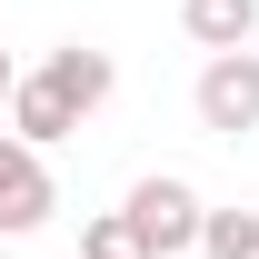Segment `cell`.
<instances>
[{"label": "cell", "mask_w": 259, "mask_h": 259, "mask_svg": "<svg viewBox=\"0 0 259 259\" xmlns=\"http://www.w3.org/2000/svg\"><path fill=\"white\" fill-rule=\"evenodd\" d=\"M120 209H130V229H140V249H150V259H180V249H199V190H190V180L150 169V180H140Z\"/></svg>", "instance_id": "cell-1"}, {"label": "cell", "mask_w": 259, "mask_h": 259, "mask_svg": "<svg viewBox=\"0 0 259 259\" xmlns=\"http://www.w3.org/2000/svg\"><path fill=\"white\" fill-rule=\"evenodd\" d=\"M199 130H220V140H249L259 130V50H209L199 70Z\"/></svg>", "instance_id": "cell-2"}, {"label": "cell", "mask_w": 259, "mask_h": 259, "mask_svg": "<svg viewBox=\"0 0 259 259\" xmlns=\"http://www.w3.org/2000/svg\"><path fill=\"white\" fill-rule=\"evenodd\" d=\"M60 209V180H50V160H40L20 130H0V229H40Z\"/></svg>", "instance_id": "cell-3"}, {"label": "cell", "mask_w": 259, "mask_h": 259, "mask_svg": "<svg viewBox=\"0 0 259 259\" xmlns=\"http://www.w3.org/2000/svg\"><path fill=\"white\" fill-rule=\"evenodd\" d=\"M40 80H50V90H60L70 110H80V120H90L100 100L120 90V70H110V50H90V40H70V50H50V60H40Z\"/></svg>", "instance_id": "cell-4"}, {"label": "cell", "mask_w": 259, "mask_h": 259, "mask_svg": "<svg viewBox=\"0 0 259 259\" xmlns=\"http://www.w3.org/2000/svg\"><path fill=\"white\" fill-rule=\"evenodd\" d=\"M10 130H20L30 150H50V140H70V130H80V110H70L40 70H20V90H10Z\"/></svg>", "instance_id": "cell-5"}, {"label": "cell", "mask_w": 259, "mask_h": 259, "mask_svg": "<svg viewBox=\"0 0 259 259\" xmlns=\"http://www.w3.org/2000/svg\"><path fill=\"white\" fill-rule=\"evenodd\" d=\"M180 30L199 50H249L259 40V0H180Z\"/></svg>", "instance_id": "cell-6"}, {"label": "cell", "mask_w": 259, "mask_h": 259, "mask_svg": "<svg viewBox=\"0 0 259 259\" xmlns=\"http://www.w3.org/2000/svg\"><path fill=\"white\" fill-rule=\"evenodd\" d=\"M199 249L209 259H259V209H199Z\"/></svg>", "instance_id": "cell-7"}, {"label": "cell", "mask_w": 259, "mask_h": 259, "mask_svg": "<svg viewBox=\"0 0 259 259\" xmlns=\"http://www.w3.org/2000/svg\"><path fill=\"white\" fill-rule=\"evenodd\" d=\"M80 259H150V249H140L130 209H100V220H80Z\"/></svg>", "instance_id": "cell-8"}, {"label": "cell", "mask_w": 259, "mask_h": 259, "mask_svg": "<svg viewBox=\"0 0 259 259\" xmlns=\"http://www.w3.org/2000/svg\"><path fill=\"white\" fill-rule=\"evenodd\" d=\"M10 90H20V60H10V50H0V110H10Z\"/></svg>", "instance_id": "cell-9"}]
</instances>
